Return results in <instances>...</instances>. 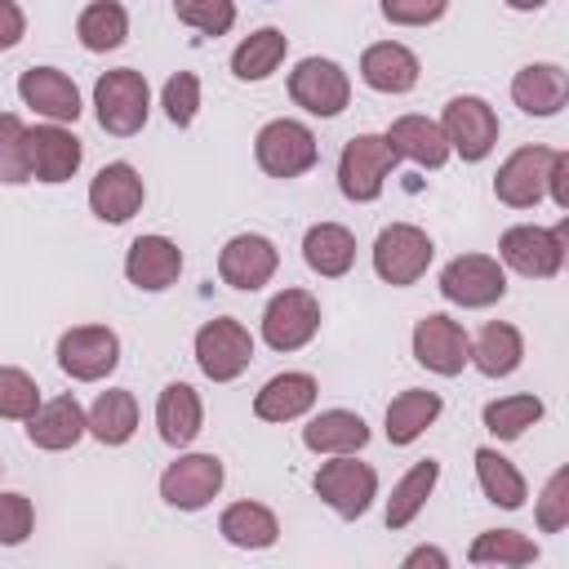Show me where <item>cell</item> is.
<instances>
[{"mask_svg":"<svg viewBox=\"0 0 569 569\" xmlns=\"http://www.w3.org/2000/svg\"><path fill=\"white\" fill-rule=\"evenodd\" d=\"M565 249H569V218H560L556 227H507L502 231V262L529 280H551L565 267Z\"/></svg>","mask_w":569,"mask_h":569,"instance_id":"1","label":"cell"},{"mask_svg":"<svg viewBox=\"0 0 569 569\" xmlns=\"http://www.w3.org/2000/svg\"><path fill=\"white\" fill-rule=\"evenodd\" d=\"M511 98L525 116H556L569 98V76L556 62H529L511 80Z\"/></svg>","mask_w":569,"mask_h":569,"instance_id":"23","label":"cell"},{"mask_svg":"<svg viewBox=\"0 0 569 569\" xmlns=\"http://www.w3.org/2000/svg\"><path fill=\"white\" fill-rule=\"evenodd\" d=\"M84 422H89L93 440H102V445H124V440L133 436V427H138V400H133V391H124V387L102 391V396L93 400V409L84 413Z\"/></svg>","mask_w":569,"mask_h":569,"instance_id":"33","label":"cell"},{"mask_svg":"<svg viewBox=\"0 0 569 569\" xmlns=\"http://www.w3.org/2000/svg\"><path fill=\"white\" fill-rule=\"evenodd\" d=\"M289 98L311 116H338L351 98V80L333 58H302L289 71Z\"/></svg>","mask_w":569,"mask_h":569,"instance_id":"11","label":"cell"},{"mask_svg":"<svg viewBox=\"0 0 569 569\" xmlns=\"http://www.w3.org/2000/svg\"><path fill=\"white\" fill-rule=\"evenodd\" d=\"M302 258L316 276H347L351 262H356V236L338 222H316L307 236H302Z\"/></svg>","mask_w":569,"mask_h":569,"instance_id":"29","label":"cell"},{"mask_svg":"<svg viewBox=\"0 0 569 569\" xmlns=\"http://www.w3.org/2000/svg\"><path fill=\"white\" fill-rule=\"evenodd\" d=\"M542 418V400L538 396H502V400H489L485 405V427L498 436V440H516L525 427H533Z\"/></svg>","mask_w":569,"mask_h":569,"instance_id":"38","label":"cell"},{"mask_svg":"<svg viewBox=\"0 0 569 569\" xmlns=\"http://www.w3.org/2000/svg\"><path fill=\"white\" fill-rule=\"evenodd\" d=\"M302 445L311 453H356L369 445V427L360 413L347 409H325L302 427Z\"/></svg>","mask_w":569,"mask_h":569,"instance_id":"27","label":"cell"},{"mask_svg":"<svg viewBox=\"0 0 569 569\" xmlns=\"http://www.w3.org/2000/svg\"><path fill=\"white\" fill-rule=\"evenodd\" d=\"M520 356H525L520 329L507 325V320H489V325L480 329V338L471 342V356H467V360H471L485 378H507V373L520 369Z\"/></svg>","mask_w":569,"mask_h":569,"instance_id":"28","label":"cell"},{"mask_svg":"<svg viewBox=\"0 0 569 569\" xmlns=\"http://www.w3.org/2000/svg\"><path fill=\"white\" fill-rule=\"evenodd\" d=\"M360 80L378 93H409L418 84V58H413V49H405L396 40L369 44L360 53Z\"/></svg>","mask_w":569,"mask_h":569,"instance_id":"22","label":"cell"},{"mask_svg":"<svg viewBox=\"0 0 569 569\" xmlns=\"http://www.w3.org/2000/svg\"><path fill=\"white\" fill-rule=\"evenodd\" d=\"M80 138L67 133L62 124H36L27 129V164H31V178L40 182H67L76 169H80Z\"/></svg>","mask_w":569,"mask_h":569,"instance_id":"18","label":"cell"},{"mask_svg":"<svg viewBox=\"0 0 569 569\" xmlns=\"http://www.w3.org/2000/svg\"><path fill=\"white\" fill-rule=\"evenodd\" d=\"M382 138L391 142L396 156H405V160H413V164H422V169H440V164L449 160L445 133H440V124L427 120V116H400V120H391V129H387Z\"/></svg>","mask_w":569,"mask_h":569,"instance_id":"25","label":"cell"},{"mask_svg":"<svg viewBox=\"0 0 569 569\" xmlns=\"http://www.w3.org/2000/svg\"><path fill=\"white\" fill-rule=\"evenodd\" d=\"M436 418H440V396L422 391V387H409L387 405V440L391 445H413Z\"/></svg>","mask_w":569,"mask_h":569,"instance_id":"30","label":"cell"},{"mask_svg":"<svg viewBox=\"0 0 569 569\" xmlns=\"http://www.w3.org/2000/svg\"><path fill=\"white\" fill-rule=\"evenodd\" d=\"M84 431H89V422H84V409L76 396H53V400L36 405V413L27 418V440L36 449H49V453L71 449Z\"/></svg>","mask_w":569,"mask_h":569,"instance_id":"20","label":"cell"},{"mask_svg":"<svg viewBox=\"0 0 569 569\" xmlns=\"http://www.w3.org/2000/svg\"><path fill=\"white\" fill-rule=\"evenodd\" d=\"M436 480H440V462H436V458L413 462V467L400 476V485L391 489V498H387V525H391V529H405V525L427 507Z\"/></svg>","mask_w":569,"mask_h":569,"instance_id":"34","label":"cell"},{"mask_svg":"<svg viewBox=\"0 0 569 569\" xmlns=\"http://www.w3.org/2000/svg\"><path fill=\"white\" fill-rule=\"evenodd\" d=\"M31 525H36L31 498H22V493H0V547H18V542H27Z\"/></svg>","mask_w":569,"mask_h":569,"instance_id":"44","label":"cell"},{"mask_svg":"<svg viewBox=\"0 0 569 569\" xmlns=\"http://www.w3.org/2000/svg\"><path fill=\"white\" fill-rule=\"evenodd\" d=\"M58 365L76 382H98L120 365V338L107 325H76L58 338Z\"/></svg>","mask_w":569,"mask_h":569,"instance_id":"9","label":"cell"},{"mask_svg":"<svg viewBox=\"0 0 569 569\" xmlns=\"http://www.w3.org/2000/svg\"><path fill=\"white\" fill-rule=\"evenodd\" d=\"M284 53H289V36H284L280 27H262V31H253L249 40L236 44V53H231V76H236V80H267V76L284 62Z\"/></svg>","mask_w":569,"mask_h":569,"instance_id":"32","label":"cell"},{"mask_svg":"<svg viewBox=\"0 0 569 569\" xmlns=\"http://www.w3.org/2000/svg\"><path fill=\"white\" fill-rule=\"evenodd\" d=\"M471 565H498V569H520V565H533L538 560V542L516 533V529H489L471 542L467 551Z\"/></svg>","mask_w":569,"mask_h":569,"instance_id":"36","label":"cell"},{"mask_svg":"<svg viewBox=\"0 0 569 569\" xmlns=\"http://www.w3.org/2000/svg\"><path fill=\"white\" fill-rule=\"evenodd\" d=\"M222 489V462L213 453H182L160 476V498L178 511H200Z\"/></svg>","mask_w":569,"mask_h":569,"instance_id":"14","label":"cell"},{"mask_svg":"<svg viewBox=\"0 0 569 569\" xmlns=\"http://www.w3.org/2000/svg\"><path fill=\"white\" fill-rule=\"evenodd\" d=\"M396 151H391V142L382 138V133H360V138H351L347 147H342V156H338V187H342V196L347 200H356V204H369V200H378L382 196V182L391 178V169H396Z\"/></svg>","mask_w":569,"mask_h":569,"instance_id":"3","label":"cell"},{"mask_svg":"<svg viewBox=\"0 0 569 569\" xmlns=\"http://www.w3.org/2000/svg\"><path fill=\"white\" fill-rule=\"evenodd\" d=\"M31 178L27 164V124L13 111H0V182L18 187Z\"/></svg>","mask_w":569,"mask_h":569,"instance_id":"39","label":"cell"},{"mask_svg":"<svg viewBox=\"0 0 569 569\" xmlns=\"http://www.w3.org/2000/svg\"><path fill=\"white\" fill-rule=\"evenodd\" d=\"M18 98H22L27 107H36L40 116L58 120V124L80 116V89H76L71 76L58 71V67H31V71H22Z\"/></svg>","mask_w":569,"mask_h":569,"instance_id":"21","label":"cell"},{"mask_svg":"<svg viewBox=\"0 0 569 569\" xmlns=\"http://www.w3.org/2000/svg\"><path fill=\"white\" fill-rule=\"evenodd\" d=\"M276 267H280V253H276V244H271L267 236H258V231L231 236V240L222 244V253H218V276H222L231 289H244V293L262 289V284L276 276Z\"/></svg>","mask_w":569,"mask_h":569,"instance_id":"16","label":"cell"},{"mask_svg":"<svg viewBox=\"0 0 569 569\" xmlns=\"http://www.w3.org/2000/svg\"><path fill=\"white\" fill-rule=\"evenodd\" d=\"M476 476H480V489L489 502H498L507 511L525 507V476L498 449H476Z\"/></svg>","mask_w":569,"mask_h":569,"instance_id":"37","label":"cell"},{"mask_svg":"<svg viewBox=\"0 0 569 569\" xmlns=\"http://www.w3.org/2000/svg\"><path fill=\"white\" fill-rule=\"evenodd\" d=\"M142 196H147V187H142V178H138V169L124 164V160L102 164L98 178L89 182V209H93L102 222H129V218L142 209Z\"/></svg>","mask_w":569,"mask_h":569,"instance_id":"17","label":"cell"},{"mask_svg":"<svg viewBox=\"0 0 569 569\" xmlns=\"http://www.w3.org/2000/svg\"><path fill=\"white\" fill-rule=\"evenodd\" d=\"M249 360H253V338H249V329L240 320L218 316V320L200 325V333H196V365H200L204 378L231 382V378H240L249 369Z\"/></svg>","mask_w":569,"mask_h":569,"instance_id":"6","label":"cell"},{"mask_svg":"<svg viewBox=\"0 0 569 569\" xmlns=\"http://www.w3.org/2000/svg\"><path fill=\"white\" fill-rule=\"evenodd\" d=\"M507 4H511V9H520V13H533V9H542L547 0H507Z\"/></svg>","mask_w":569,"mask_h":569,"instance_id":"49","label":"cell"},{"mask_svg":"<svg viewBox=\"0 0 569 569\" xmlns=\"http://www.w3.org/2000/svg\"><path fill=\"white\" fill-rule=\"evenodd\" d=\"M182 271V249L169 240V236H138L124 253V276L129 284L147 289V293H160L178 280Z\"/></svg>","mask_w":569,"mask_h":569,"instance_id":"19","label":"cell"},{"mask_svg":"<svg viewBox=\"0 0 569 569\" xmlns=\"http://www.w3.org/2000/svg\"><path fill=\"white\" fill-rule=\"evenodd\" d=\"M40 405V387L31 373L13 369V365H0V418H13V422H27Z\"/></svg>","mask_w":569,"mask_h":569,"instance_id":"40","label":"cell"},{"mask_svg":"<svg viewBox=\"0 0 569 569\" xmlns=\"http://www.w3.org/2000/svg\"><path fill=\"white\" fill-rule=\"evenodd\" d=\"M467 356H471V338H467V329L458 320H449V316H422L413 325V360L422 369L453 378V373H462Z\"/></svg>","mask_w":569,"mask_h":569,"instance_id":"15","label":"cell"},{"mask_svg":"<svg viewBox=\"0 0 569 569\" xmlns=\"http://www.w3.org/2000/svg\"><path fill=\"white\" fill-rule=\"evenodd\" d=\"M418 565H436V569H445V565H449V556H445L440 547H418V551H409V556H405V569H418Z\"/></svg>","mask_w":569,"mask_h":569,"instance_id":"48","label":"cell"},{"mask_svg":"<svg viewBox=\"0 0 569 569\" xmlns=\"http://www.w3.org/2000/svg\"><path fill=\"white\" fill-rule=\"evenodd\" d=\"M565 525H569V467H560L547 480L542 498H538V529L542 533H560Z\"/></svg>","mask_w":569,"mask_h":569,"instance_id":"43","label":"cell"},{"mask_svg":"<svg viewBox=\"0 0 569 569\" xmlns=\"http://www.w3.org/2000/svg\"><path fill=\"white\" fill-rule=\"evenodd\" d=\"M253 156H258L262 173H271V178H298V173H307L316 164L320 147H316V133L302 120H271V124L258 129Z\"/></svg>","mask_w":569,"mask_h":569,"instance_id":"4","label":"cell"},{"mask_svg":"<svg viewBox=\"0 0 569 569\" xmlns=\"http://www.w3.org/2000/svg\"><path fill=\"white\" fill-rule=\"evenodd\" d=\"M320 329V302L307 289H284L262 311V338L271 351H298Z\"/></svg>","mask_w":569,"mask_h":569,"instance_id":"10","label":"cell"},{"mask_svg":"<svg viewBox=\"0 0 569 569\" xmlns=\"http://www.w3.org/2000/svg\"><path fill=\"white\" fill-rule=\"evenodd\" d=\"M449 0H382V18L396 27H427L436 18H445Z\"/></svg>","mask_w":569,"mask_h":569,"instance_id":"45","label":"cell"},{"mask_svg":"<svg viewBox=\"0 0 569 569\" xmlns=\"http://www.w3.org/2000/svg\"><path fill=\"white\" fill-rule=\"evenodd\" d=\"M76 36L89 53H107V49H120L124 36H129V13L124 4L116 0H93L80 18H76Z\"/></svg>","mask_w":569,"mask_h":569,"instance_id":"35","label":"cell"},{"mask_svg":"<svg viewBox=\"0 0 569 569\" xmlns=\"http://www.w3.org/2000/svg\"><path fill=\"white\" fill-rule=\"evenodd\" d=\"M218 529H222V538L231 547H244V551H262V547H271L280 538V525H276L271 507H262V502H231L222 511Z\"/></svg>","mask_w":569,"mask_h":569,"instance_id":"31","label":"cell"},{"mask_svg":"<svg viewBox=\"0 0 569 569\" xmlns=\"http://www.w3.org/2000/svg\"><path fill=\"white\" fill-rule=\"evenodd\" d=\"M556 151L551 147H520L502 160L498 178H493V196L511 209H533L547 196V173H551Z\"/></svg>","mask_w":569,"mask_h":569,"instance_id":"13","label":"cell"},{"mask_svg":"<svg viewBox=\"0 0 569 569\" xmlns=\"http://www.w3.org/2000/svg\"><path fill=\"white\" fill-rule=\"evenodd\" d=\"M22 31H27L22 9H18L13 0H0V53H4V49H13V44L22 40Z\"/></svg>","mask_w":569,"mask_h":569,"instance_id":"46","label":"cell"},{"mask_svg":"<svg viewBox=\"0 0 569 569\" xmlns=\"http://www.w3.org/2000/svg\"><path fill=\"white\" fill-rule=\"evenodd\" d=\"M316 396H320V387L311 373H276L253 396V413L262 422H293L316 405Z\"/></svg>","mask_w":569,"mask_h":569,"instance_id":"24","label":"cell"},{"mask_svg":"<svg viewBox=\"0 0 569 569\" xmlns=\"http://www.w3.org/2000/svg\"><path fill=\"white\" fill-rule=\"evenodd\" d=\"M93 107H98V124L107 133H116V138L138 133L147 124V111H151V93H147L142 71H133V67L107 71L93 84Z\"/></svg>","mask_w":569,"mask_h":569,"instance_id":"2","label":"cell"},{"mask_svg":"<svg viewBox=\"0 0 569 569\" xmlns=\"http://www.w3.org/2000/svg\"><path fill=\"white\" fill-rule=\"evenodd\" d=\"M440 293L449 302H458V307H493L507 293V276L485 253H458L440 271Z\"/></svg>","mask_w":569,"mask_h":569,"instance_id":"12","label":"cell"},{"mask_svg":"<svg viewBox=\"0 0 569 569\" xmlns=\"http://www.w3.org/2000/svg\"><path fill=\"white\" fill-rule=\"evenodd\" d=\"M160 107H164V116H169L178 129H187V124L196 120V107H200V80H196V71H178V76H169V80H164V98H160Z\"/></svg>","mask_w":569,"mask_h":569,"instance_id":"42","label":"cell"},{"mask_svg":"<svg viewBox=\"0 0 569 569\" xmlns=\"http://www.w3.org/2000/svg\"><path fill=\"white\" fill-rule=\"evenodd\" d=\"M200 422H204V409H200L196 387H187V382H169V387L160 391V400H156V427H160V440L173 445V449H182V445H191V440L200 436Z\"/></svg>","mask_w":569,"mask_h":569,"instance_id":"26","label":"cell"},{"mask_svg":"<svg viewBox=\"0 0 569 569\" xmlns=\"http://www.w3.org/2000/svg\"><path fill=\"white\" fill-rule=\"evenodd\" d=\"M431 236L413 222H391L378 231L373 240V271L387 280V284H413L427 267H431Z\"/></svg>","mask_w":569,"mask_h":569,"instance_id":"5","label":"cell"},{"mask_svg":"<svg viewBox=\"0 0 569 569\" xmlns=\"http://www.w3.org/2000/svg\"><path fill=\"white\" fill-rule=\"evenodd\" d=\"M316 493L342 516V520H356L369 511L373 493H378V471L369 462H356L351 453H333V462H325L316 471Z\"/></svg>","mask_w":569,"mask_h":569,"instance_id":"8","label":"cell"},{"mask_svg":"<svg viewBox=\"0 0 569 569\" xmlns=\"http://www.w3.org/2000/svg\"><path fill=\"white\" fill-rule=\"evenodd\" d=\"M440 133L449 142V151H458L462 160H485L498 142V116L485 98L476 93H462V98H449L445 111H440Z\"/></svg>","mask_w":569,"mask_h":569,"instance_id":"7","label":"cell"},{"mask_svg":"<svg viewBox=\"0 0 569 569\" xmlns=\"http://www.w3.org/2000/svg\"><path fill=\"white\" fill-rule=\"evenodd\" d=\"M547 191H551V200H556L560 209H569V156H565V151H556V160H551Z\"/></svg>","mask_w":569,"mask_h":569,"instance_id":"47","label":"cell"},{"mask_svg":"<svg viewBox=\"0 0 569 569\" xmlns=\"http://www.w3.org/2000/svg\"><path fill=\"white\" fill-rule=\"evenodd\" d=\"M178 22L196 27L200 36H227L236 22V4L231 0H173Z\"/></svg>","mask_w":569,"mask_h":569,"instance_id":"41","label":"cell"}]
</instances>
